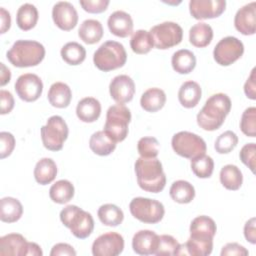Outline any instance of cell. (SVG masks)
<instances>
[{"instance_id": "7bdbcfd3", "label": "cell", "mask_w": 256, "mask_h": 256, "mask_svg": "<svg viewBox=\"0 0 256 256\" xmlns=\"http://www.w3.org/2000/svg\"><path fill=\"white\" fill-rule=\"evenodd\" d=\"M179 245L180 244L173 236L167 235V234L160 235L155 255H157V256L175 255Z\"/></svg>"}, {"instance_id": "f907efd6", "label": "cell", "mask_w": 256, "mask_h": 256, "mask_svg": "<svg viewBox=\"0 0 256 256\" xmlns=\"http://www.w3.org/2000/svg\"><path fill=\"white\" fill-rule=\"evenodd\" d=\"M255 82H256L255 68H253L248 79L246 80V82L244 84V93L251 100L256 99V83Z\"/></svg>"}, {"instance_id": "2e32d148", "label": "cell", "mask_w": 256, "mask_h": 256, "mask_svg": "<svg viewBox=\"0 0 256 256\" xmlns=\"http://www.w3.org/2000/svg\"><path fill=\"white\" fill-rule=\"evenodd\" d=\"M52 19L59 29L70 31L77 25L78 13L70 2L60 1L52 8Z\"/></svg>"}, {"instance_id": "9a60e30c", "label": "cell", "mask_w": 256, "mask_h": 256, "mask_svg": "<svg viewBox=\"0 0 256 256\" xmlns=\"http://www.w3.org/2000/svg\"><path fill=\"white\" fill-rule=\"evenodd\" d=\"M109 92L111 98L117 104L123 105L133 99L135 94V83L128 75H117L109 84Z\"/></svg>"}, {"instance_id": "7c38bea8", "label": "cell", "mask_w": 256, "mask_h": 256, "mask_svg": "<svg viewBox=\"0 0 256 256\" xmlns=\"http://www.w3.org/2000/svg\"><path fill=\"white\" fill-rule=\"evenodd\" d=\"M14 89L21 100L25 102H33L41 96L43 83L38 75L26 73L17 78Z\"/></svg>"}, {"instance_id": "11a10c76", "label": "cell", "mask_w": 256, "mask_h": 256, "mask_svg": "<svg viewBox=\"0 0 256 256\" xmlns=\"http://www.w3.org/2000/svg\"><path fill=\"white\" fill-rule=\"evenodd\" d=\"M43 252L41 250V247L34 243V242H29L28 243V250H27V256H42Z\"/></svg>"}, {"instance_id": "d6a6232c", "label": "cell", "mask_w": 256, "mask_h": 256, "mask_svg": "<svg viewBox=\"0 0 256 256\" xmlns=\"http://www.w3.org/2000/svg\"><path fill=\"white\" fill-rule=\"evenodd\" d=\"M170 197L177 203H190L195 197L194 186L185 180H177L172 183L169 190Z\"/></svg>"}, {"instance_id": "f5cc1de1", "label": "cell", "mask_w": 256, "mask_h": 256, "mask_svg": "<svg viewBox=\"0 0 256 256\" xmlns=\"http://www.w3.org/2000/svg\"><path fill=\"white\" fill-rule=\"evenodd\" d=\"M0 19H1L0 33L4 34L6 31L9 30L11 26V16H10V13L3 7L0 8Z\"/></svg>"}, {"instance_id": "ffe728a7", "label": "cell", "mask_w": 256, "mask_h": 256, "mask_svg": "<svg viewBox=\"0 0 256 256\" xmlns=\"http://www.w3.org/2000/svg\"><path fill=\"white\" fill-rule=\"evenodd\" d=\"M107 25L110 32L121 38L128 37L133 32V20L131 16L122 10H117L109 15Z\"/></svg>"}, {"instance_id": "db71d44e", "label": "cell", "mask_w": 256, "mask_h": 256, "mask_svg": "<svg viewBox=\"0 0 256 256\" xmlns=\"http://www.w3.org/2000/svg\"><path fill=\"white\" fill-rule=\"evenodd\" d=\"M1 65V74H0V85L4 86L6 85L10 79H11V72L9 68H7L4 63H0Z\"/></svg>"}, {"instance_id": "8992f818", "label": "cell", "mask_w": 256, "mask_h": 256, "mask_svg": "<svg viewBox=\"0 0 256 256\" xmlns=\"http://www.w3.org/2000/svg\"><path fill=\"white\" fill-rule=\"evenodd\" d=\"M131 121L130 110L122 105L115 104L108 108L104 131L115 141L121 142L128 135V125Z\"/></svg>"}, {"instance_id": "5b68a950", "label": "cell", "mask_w": 256, "mask_h": 256, "mask_svg": "<svg viewBox=\"0 0 256 256\" xmlns=\"http://www.w3.org/2000/svg\"><path fill=\"white\" fill-rule=\"evenodd\" d=\"M127 60V53L124 46L113 40L104 42L94 52V65L101 71L108 72L124 66Z\"/></svg>"}, {"instance_id": "d590c367", "label": "cell", "mask_w": 256, "mask_h": 256, "mask_svg": "<svg viewBox=\"0 0 256 256\" xmlns=\"http://www.w3.org/2000/svg\"><path fill=\"white\" fill-rule=\"evenodd\" d=\"M97 215L102 224L110 227L120 225L124 219L123 211L118 206L111 203L101 205L98 209Z\"/></svg>"}, {"instance_id": "83f0119b", "label": "cell", "mask_w": 256, "mask_h": 256, "mask_svg": "<svg viewBox=\"0 0 256 256\" xmlns=\"http://www.w3.org/2000/svg\"><path fill=\"white\" fill-rule=\"evenodd\" d=\"M103 32V27L100 21L86 19L81 23L78 29V36L86 44H95L101 40Z\"/></svg>"}, {"instance_id": "7a4b0ae2", "label": "cell", "mask_w": 256, "mask_h": 256, "mask_svg": "<svg viewBox=\"0 0 256 256\" xmlns=\"http://www.w3.org/2000/svg\"><path fill=\"white\" fill-rule=\"evenodd\" d=\"M135 174L139 187L147 192L159 193L166 185L162 164L157 158L139 157L135 162Z\"/></svg>"}, {"instance_id": "cb8c5ba5", "label": "cell", "mask_w": 256, "mask_h": 256, "mask_svg": "<svg viewBox=\"0 0 256 256\" xmlns=\"http://www.w3.org/2000/svg\"><path fill=\"white\" fill-rule=\"evenodd\" d=\"M47 97L53 107L66 108L71 102L72 92L66 83L55 82L50 86Z\"/></svg>"}, {"instance_id": "277c9868", "label": "cell", "mask_w": 256, "mask_h": 256, "mask_svg": "<svg viewBox=\"0 0 256 256\" xmlns=\"http://www.w3.org/2000/svg\"><path fill=\"white\" fill-rule=\"evenodd\" d=\"M60 220L78 239H85L94 229V220L90 213L76 205H68L60 212Z\"/></svg>"}, {"instance_id": "603a6c76", "label": "cell", "mask_w": 256, "mask_h": 256, "mask_svg": "<svg viewBox=\"0 0 256 256\" xmlns=\"http://www.w3.org/2000/svg\"><path fill=\"white\" fill-rule=\"evenodd\" d=\"M202 95V90L200 85L192 80L184 82L178 91V99L180 104L185 108L195 107Z\"/></svg>"}, {"instance_id": "b9f144b4", "label": "cell", "mask_w": 256, "mask_h": 256, "mask_svg": "<svg viewBox=\"0 0 256 256\" xmlns=\"http://www.w3.org/2000/svg\"><path fill=\"white\" fill-rule=\"evenodd\" d=\"M140 157L156 158L159 153V142L155 137H142L137 143Z\"/></svg>"}, {"instance_id": "ee69618b", "label": "cell", "mask_w": 256, "mask_h": 256, "mask_svg": "<svg viewBox=\"0 0 256 256\" xmlns=\"http://www.w3.org/2000/svg\"><path fill=\"white\" fill-rule=\"evenodd\" d=\"M240 160L244 165H246L253 173L255 171V161H256V145L255 143L245 144L239 153Z\"/></svg>"}, {"instance_id": "ba28073f", "label": "cell", "mask_w": 256, "mask_h": 256, "mask_svg": "<svg viewBox=\"0 0 256 256\" xmlns=\"http://www.w3.org/2000/svg\"><path fill=\"white\" fill-rule=\"evenodd\" d=\"M130 213L140 222L156 224L162 220L165 214L163 204L155 199L136 197L129 204Z\"/></svg>"}, {"instance_id": "9c48e42d", "label": "cell", "mask_w": 256, "mask_h": 256, "mask_svg": "<svg viewBox=\"0 0 256 256\" xmlns=\"http://www.w3.org/2000/svg\"><path fill=\"white\" fill-rule=\"evenodd\" d=\"M171 145L176 154L187 159L203 155L207 149L203 138L189 131H180L174 134Z\"/></svg>"}, {"instance_id": "4fadbf2b", "label": "cell", "mask_w": 256, "mask_h": 256, "mask_svg": "<svg viewBox=\"0 0 256 256\" xmlns=\"http://www.w3.org/2000/svg\"><path fill=\"white\" fill-rule=\"evenodd\" d=\"M124 249V239L117 232H107L97 237L92 244L94 256H117Z\"/></svg>"}, {"instance_id": "8fae6325", "label": "cell", "mask_w": 256, "mask_h": 256, "mask_svg": "<svg viewBox=\"0 0 256 256\" xmlns=\"http://www.w3.org/2000/svg\"><path fill=\"white\" fill-rule=\"evenodd\" d=\"M244 53L242 41L234 36L222 38L214 47V60L221 66H229L237 61Z\"/></svg>"}, {"instance_id": "44dd1931", "label": "cell", "mask_w": 256, "mask_h": 256, "mask_svg": "<svg viewBox=\"0 0 256 256\" xmlns=\"http://www.w3.org/2000/svg\"><path fill=\"white\" fill-rule=\"evenodd\" d=\"M214 220L206 215L197 216L190 224V237L202 240H213L216 234Z\"/></svg>"}, {"instance_id": "7402d4cb", "label": "cell", "mask_w": 256, "mask_h": 256, "mask_svg": "<svg viewBox=\"0 0 256 256\" xmlns=\"http://www.w3.org/2000/svg\"><path fill=\"white\" fill-rule=\"evenodd\" d=\"M101 114V104L94 97H85L81 99L76 107V115L82 122H95Z\"/></svg>"}, {"instance_id": "ac0fdd59", "label": "cell", "mask_w": 256, "mask_h": 256, "mask_svg": "<svg viewBox=\"0 0 256 256\" xmlns=\"http://www.w3.org/2000/svg\"><path fill=\"white\" fill-rule=\"evenodd\" d=\"M159 242V235L151 230H140L132 238V248L139 255L155 254Z\"/></svg>"}, {"instance_id": "e575fe53", "label": "cell", "mask_w": 256, "mask_h": 256, "mask_svg": "<svg viewBox=\"0 0 256 256\" xmlns=\"http://www.w3.org/2000/svg\"><path fill=\"white\" fill-rule=\"evenodd\" d=\"M220 182L228 190L236 191L243 183V175L241 170L232 164H227L220 171Z\"/></svg>"}, {"instance_id": "3957f363", "label": "cell", "mask_w": 256, "mask_h": 256, "mask_svg": "<svg viewBox=\"0 0 256 256\" xmlns=\"http://www.w3.org/2000/svg\"><path fill=\"white\" fill-rule=\"evenodd\" d=\"M6 57L15 67L37 66L45 57V48L34 40H17L7 51Z\"/></svg>"}, {"instance_id": "bcb514c9", "label": "cell", "mask_w": 256, "mask_h": 256, "mask_svg": "<svg viewBox=\"0 0 256 256\" xmlns=\"http://www.w3.org/2000/svg\"><path fill=\"white\" fill-rule=\"evenodd\" d=\"M79 3L86 12L97 14L104 12L110 2L108 0H80Z\"/></svg>"}, {"instance_id": "d6986e66", "label": "cell", "mask_w": 256, "mask_h": 256, "mask_svg": "<svg viewBox=\"0 0 256 256\" xmlns=\"http://www.w3.org/2000/svg\"><path fill=\"white\" fill-rule=\"evenodd\" d=\"M27 240L18 233H10L0 238V255L27 256Z\"/></svg>"}, {"instance_id": "e0dca14e", "label": "cell", "mask_w": 256, "mask_h": 256, "mask_svg": "<svg viewBox=\"0 0 256 256\" xmlns=\"http://www.w3.org/2000/svg\"><path fill=\"white\" fill-rule=\"evenodd\" d=\"M234 26L243 35H253L256 31V2L242 6L235 14Z\"/></svg>"}, {"instance_id": "681fc988", "label": "cell", "mask_w": 256, "mask_h": 256, "mask_svg": "<svg viewBox=\"0 0 256 256\" xmlns=\"http://www.w3.org/2000/svg\"><path fill=\"white\" fill-rule=\"evenodd\" d=\"M76 251L67 243H57L51 249L50 256H75Z\"/></svg>"}, {"instance_id": "4316f807", "label": "cell", "mask_w": 256, "mask_h": 256, "mask_svg": "<svg viewBox=\"0 0 256 256\" xmlns=\"http://www.w3.org/2000/svg\"><path fill=\"white\" fill-rule=\"evenodd\" d=\"M23 214L21 202L13 197H4L0 200V219L5 223L18 221Z\"/></svg>"}, {"instance_id": "d4e9b609", "label": "cell", "mask_w": 256, "mask_h": 256, "mask_svg": "<svg viewBox=\"0 0 256 256\" xmlns=\"http://www.w3.org/2000/svg\"><path fill=\"white\" fill-rule=\"evenodd\" d=\"M166 103L165 92L157 87L147 89L141 96L140 105L147 112H157L164 107Z\"/></svg>"}, {"instance_id": "ab89813d", "label": "cell", "mask_w": 256, "mask_h": 256, "mask_svg": "<svg viewBox=\"0 0 256 256\" xmlns=\"http://www.w3.org/2000/svg\"><path fill=\"white\" fill-rule=\"evenodd\" d=\"M238 144V137L237 135L231 131H225L220 134L214 144V148L216 152L219 154H227L230 153Z\"/></svg>"}, {"instance_id": "f546056e", "label": "cell", "mask_w": 256, "mask_h": 256, "mask_svg": "<svg viewBox=\"0 0 256 256\" xmlns=\"http://www.w3.org/2000/svg\"><path fill=\"white\" fill-rule=\"evenodd\" d=\"M213 39L212 27L204 22H199L193 25L189 30V41L197 48L208 46Z\"/></svg>"}, {"instance_id": "c3c4849f", "label": "cell", "mask_w": 256, "mask_h": 256, "mask_svg": "<svg viewBox=\"0 0 256 256\" xmlns=\"http://www.w3.org/2000/svg\"><path fill=\"white\" fill-rule=\"evenodd\" d=\"M0 104H1V110L0 113L2 115L10 113L12 109L14 108V98L11 92L7 90H0Z\"/></svg>"}, {"instance_id": "7dc6e473", "label": "cell", "mask_w": 256, "mask_h": 256, "mask_svg": "<svg viewBox=\"0 0 256 256\" xmlns=\"http://www.w3.org/2000/svg\"><path fill=\"white\" fill-rule=\"evenodd\" d=\"M248 254H249L248 250L244 246L236 242L227 243L225 246L222 247V250L220 253L221 256H246Z\"/></svg>"}, {"instance_id": "816d5d0a", "label": "cell", "mask_w": 256, "mask_h": 256, "mask_svg": "<svg viewBox=\"0 0 256 256\" xmlns=\"http://www.w3.org/2000/svg\"><path fill=\"white\" fill-rule=\"evenodd\" d=\"M256 219L255 217L250 218L244 225V236L245 239L251 244L256 243V229H255Z\"/></svg>"}, {"instance_id": "30bf717a", "label": "cell", "mask_w": 256, "mask_h": 256, "mask_svg": "<svg viewBox=\"0 0 256 256\" xmlns=\"http://www.w3.org/2000/svg\"><path fill=\"white\" fill-rule=\"evenodd\" d=\"M153 44L157 49L165 50L181 43L183 30L175 22L166 21L153 26L149 31Z\"/></svg>"}, {"instance_id": "74e56055", "label": "cell", "mask_w": 256, "mask_h": 256, "mask_svg": "<svg viewBox=\"0 0 256 256\" xmlns=\"http://www.w3.org/2000/svg\"><path fill=\"white\" fill-rule=\"evenodd\" d=\"M130 46L136 54H146L153 48V40L149 31L139 29L135 31L130 40Z\"/></svg>"}, {"instance_id": "836d02e7", "label": "cell", "mask_w": 256, "mask_h": 256, "mask_svg": "<svg viewBox=\"0 0 256 256\" xmlns=\"http://www.w3.org/2000/svg\"><path fill=\"white\" fill-rule=\"evenodd\" d=\"M73 184L65 179L56 181L49 189L50 199L58 204H65L69 202L74 196Z\"/></svg>"}, {"instance_id": "f6af8a7d", "label": "cell", "mask_w": 256, "mask_h": 256, "mask_svg": "<svg viewBox=\"0 0 256 256\" xmlns=\"http://www.w3.org/2000/svg\"><path fill=\"white\" fill-rule=\"evenodd\" d=\"M15 147V138L10 132L2 131L0 133V158L8 157Z\"/></svg>"}, {"instance_id": "6da1fadb", "label": "cell", "mask_w": 256, "mask_h": 256, "mask_svg": "<svg viewBox=\"0 0 256 256\" xmlns=\"http://www.w3.org/2000/svg\"><path fill=\"white\" fill-rule=\"evenodd\" d=\"M231 110V100L224 93H216L210 96L202 109L197 114V124L206 131L219 129Z\"/></svg>"}, {"instance_id": "f1b7e54d", "label": "cell", "mask_w": 256, "mask_h": 256, "mask_svg": "<svg viewBox=\"0 0 256 256\" xmlns=\"http://www.w3.org/2000/svg\"><path fill=\"white\" fill-rule=\"evenodd\" d=\"M171 64L179 74H188L192 72L196 66V57L194 53L188 49H180L173 53Z\"/></svg>"}, {"instance_id": "4dcf8cb0", "label": "cell", "mask_w": 256, "mask_h": 256, "mask_svg": "<svg viewBox=\"0 0 256 256\" xmlns=\"http://www.w3.org/2000/svg\"><path fill=\"white\" fill-rule=\"evenodd\" d=\"M57 175V166L51 158L40 159L34 168V178L40 185L51 183Z\"/></svg>"}, {"instance_id": "8d00e7d4", "label": "cell", "mask_w": 256, "mask_h": 256, "mask_svg": "<svg viewBox=\"0 0 256 256\" xmlns=\"http://www.w3.org/2000/svg\"><path fill=\"white\" fill-rule=\"evenodd\" d=\"M62 59L69 65H79L86 58L85 48L77 42L66 43L60 51Z\"/></svg>"}, {"instance_id": "484cf974", "label": "cell", "mask_w": 256, "mask_h": 256, "mask_svg": "<svg viewBox=\"0 0 256 256\" xmlns=\"http://www.w3.org/2000/svg\"><path fill=\"white\" fill-rule=\"evenodd\" d=\"M116 143L104 130L93 133L89 140V147L99 156L110 155L116 148Z\"/></svg>"}, {"instance_id": "5bb4252c", "label": "cell", "mask_w": 256, "mask_h": 256, "mask_svg": "<svg viewBox=\"0 0 256 256\" xmlns=\"http://www.w3.org/2000/svg\"><path fill=\"white\" fill-rule=\"evenodd\" d=\"M225 0H191L189 2L190 14L197 20L217 18L225 11Z\"/></svg>"}, {"instance_id": "52a82bcc", "label": "cell", "mask_w": 256, "mask_h": 256, "mask_svg": "<svg viewBox=\"0 0 256 256\" xmlns=\"http://www.w3.org/2000/svg\"><path fill=\"white\" fill-rule=\"evenodd\" d=\"M68 126L65 120L58 115L48 118L46 125L41 127V139L44 147L50 151H59L68 137Z\"/></svg>"}, {"instance_id": "f35d334b", "label": "cell", "mask_w": 256, "mask_h": 256, "mask_svg": "<svg viewBox=\"0 0 256 256\" xmlns=\"http://www.w3.org/2000/svg\"><path fill=\"white\" fill-rule=\"evenodd\" d=\"M191 169L197 177L203 179L209 178L214 170V161L206 154L200 155L191 159Z\"/></svg>"}, {"instance_id": "1f68e13d", "label": "cell", "mask_w": 256, "mask_h": 256, "mask_svg": "<svg viewBox=\"0 0 256 256\" xmlns=\"http://www.w3.org/2000/svg\"><path fill=\"white\" fill-rule=\"evenodd\" d=\"M38 18L39 14L37 8L31 3H24L17 10L16 23L21 30L28 31L35 27Z\"/></svg>"}, {"instance_id": "60d3db41", "label": "cell", "mask_w": 256, "mask_h": 256, "mask_svg": "<svg viewBox=\"0 0 256 256\" xmlns=\"http://www.w3.org/2000/svg\"><path fill=\"white\" fill-rule=\"evenodd\" d=\"M240 129L248 137L256 136V108L248 107L244 110L240 120Z\"/></svg>"}]
</instances>
